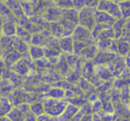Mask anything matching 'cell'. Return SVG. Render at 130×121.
I'll use <instances>...</instances> for the list:
<instances>
[{"label":"cell","mask_w":130,"mask_h":121,"mask_svg":"<svg viewBox=\"0 0 130 121\" xmlns=\"http://www.w3.org/2000/svg\"><path fill=\"white\" fill-rule=\"evenodd\" d=\"M60 45L64 50L72 53L74 51V42L72 37H65L60 40Z\"/></svg>","instance_id":"9"},{"label":"cell","mask_w":130,"mask_h":121,"mask_svg":"<svg viewBox=\"0 0 130 121\" xmlns=\"http://www.w3.org/2000/svg\"><path fill=\"white\" fill-rule=\"evenodd\" d=\"M92 116H93V121H103V119H101L96 114H94Z\"/></svg>","instance_id":"18"},{"label":"cell","mask_w":130,"mask_h":121,"mask_svg":"<svg viewBox=\"0 0 130 121\" xmlns=\"http://www.w3.org/2000/svg\"><path fill=\"white\" fill-rule=\"evenodd\" d=\"M43 106L44 113L47 115L53 117V118H58L67 106V102L65 100H57V99L47 98L44 99L42 102Z\"/></svg>","instance_id":"2"},{"label":"cell","mask_w":130,"mask_h":121,"mask_svg":"<svg viewBox=\"0 0 130 121\" xmlns=\"http://www.w3.org/2000/svg\"><path fill=\"white\" fill-rule=\"evenodd\" d=\"M79 121H93V116L91 114H85L79 119Z\"/></svg>","instance_id":"17"},{"label":"cell","mask_w":130,"mask_h":121,"mask_svg":"<svg viewBox=\"0 0 130 121\" xmlns=\"http://www.w3.org/2000/svg\"><path fill=\"white\" fill-rule=\"evenodd\" d=\"M119 6H120V12L122 14V18H127L130 16V2H119Z\"/></svg>","instance_id":"11"},{"label":"cell","mask_w":130,"mask_h":121,"mask_svg":"<svg viewBox=\"0 0 130 121\" xmlns=\"http://www.w3.org/2000/svg\"><path fill=\"white\" fill-rule=\"evenodd\" d=\"M12 109V102L8 98L2 97L0 98V118L6 117Z\"/></svg>","instance_id":"7"},{"label":"cell","mask_w":130,"mask_h":121,"mask_svg":"<svg viewBox=\"0 0 130 121\" xmlns=\"http://www.w3.org/2000/svg\"><path fill=\"white\" fill-rule=\"evenodd\" d=\"M29 51H30L31 57L34 59H38V58H42L43 56V50L39 47L31 46L30 49H29Z\"/></svg>","instance_id":"14"},{"label":"cell","mask_w":130,"mask_h":121,"mask_svg":"<svg viewBox=\"0 0 130 121\" xmlns=\"http://www.w3.org/2000/svg\"><path fill=\"white\" fill-rule=\"evenodd\" d=\"M29 108H30L31 111L37 117L44 113L43 106L42 102H34V103H32L31 105H29Z\"/></svg>","instance_id":"12"},{"label":"cell","mask_w":130,"mask_h":121,"mask_svg":"<svg viewBox=\"0 0 130 121\" xmlns=\"http://www.w3.org/2000/svg\"><path fill=\"white\" fill-rule=\"evenodd\" d=\"M12 69L21 74H25L28 72V67L27 66V65L23 60H20L19 62H17V64L12 66Z\"/></svg>","instance_id":"13"},{"label":"cell","mask_w":130,"mask_h":121,"mask_svg":"<svg viewBox=\"0 0 130 121\" xmlns=\"http://www.w3.org/2000/svg\"><path fill=\"white\" fill-rule=\"evenodd\" d=\"M6 117L11 121H36V116L31 111L29 105L27 103L12 107Z\"/></svg>","instance_id":"1"},{"label":"cell","mask_w":130,"mask_h":121,"mask_svg":"<svg viewBox=\"0 0 130 121\" xmlns=\"http://www.w3.org/2000/svg\"><path fill=\"white\" fill-rule=\"evenodd\" d=\"M80 53L88 58H93L94 57L96 56V53H98V47L94 44L89 45V46L84 48Z\"/></svg>","instance_id":"8"},{"label":"cell","mask_w":130,"mask_h":121,"mask_svg":"<svg viewBox=\"0 0 130 121\" xmlns=\"http://www.w3.org/2000/svg\"><path fill=\"white\" fill-rule=\"evenodd\" d=\"M15 26L12 23H6L4 26V33H5L6 36H12V34H15Z\"/></svg>","instance_id":"15"},{"label":"cell","mask_w":130,"mask_h":121,"mask_svg":"<svg viewBox=\"0 0 130 121\" xmlns=\"http://www.w3.org/2000/svg\"><path fill=\"white\" fill-rule=\"evenodd\" d=\"M0 79H1V70H0Z\"/></svg>","instance_id":"20"},{"label":"cell","mask_w":130,"mask_h":121,"mask_svg":"<svg viewBox=\"0 0 130 121\" xmlns=\"http://www.w3.org/2000/svg\"><path fill=\"white\" fill-rule=\"evenodd\" d=\"M95 12L96 9L84 6L82 9H80L78 13V21L80 26L90 32L96 25L95 21Z\"/></svg>","instance_id":"3"},{"label":"cell","mask_w":130,"mask_h":121,"mask_svg":"<svg viewBox=\"0 0 130 121\" xmlns=\"http://www.w3.org/2000/svg\"><path fill=\"white\" fill-rule=\"evenodd\" d=\"M0 121H11L7 117H3V118H0Z\"/></svg>","instance_id":"19"},{"label":"cell","mask_w":130,"mask_h":121,"mask_svg":"<svg viewBox=\"0 0 130 121\" xmlns=\"http://www.w3.org/2000/svg\"><path fill=\"white\" fill-rule=\"evenodd\" d=\"M65 95V91L62 90L60 89H52L47 93L46 95H44V96H48L52 99H57V100H59Z\"/></svg>","instance_id":"10"},{"label":"cell","mask_w":130,"mask_h":121,"mask_svg":"<svg viewBox=\"0 0 130 121\" xmlns=\"http://www.w3.org/2000/svg\"><path fill=\"white\" fill-rule=\"evenodd\" d=\"M73 37L74 40V43H82V44H85L87 46L93 44V37L91 36V32L88 29L80 27V26L75 27Z\"/></svg>","instance_id":"4"},{"label":"cell","mask_w":130,"mask_h":121,"mask_svg":"<svg viewBox=\"0 0 130 121\" xmlns=\"http://www.w3.org/2000/svg\"><path fill=\"white\" fill-rule=\"evenodd\" d=\"M95 21H96V24H104L110 26V27H111L116 22V20L111 17L108 13L98 10H96L95 12Z\"/></svg>","instance_id":"5"},{"label":"cell","mask_w":130,"mask_h":121,"mask_svg":"<svg viewBox=\"0 0 130 121\" xmlns=\"http://www.w3.org/2000/svg\"><path fill=\"white\" fill-rule=\"evenodd\" d=\"M36 121H57V118L43 113L36 118Z\"/></svg>","instance_id":"16"},{"label":"cell","mask_w":130,"mask_h":121,"mask_svg":"<svg viewBox=\"0 0 130 121\" xmlns=\"http://www.w3.org/2000/svg\"><path fill=\"white\" fill-rule=\"evenodd\" d=\"M78 112H79L78 107H75V106L72 105V104H67L66 110L58 117V118H57V121H68L70 119H73Z\"/></svg>","instance_id":"6"}]
</instances>
